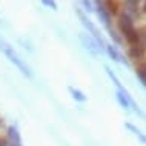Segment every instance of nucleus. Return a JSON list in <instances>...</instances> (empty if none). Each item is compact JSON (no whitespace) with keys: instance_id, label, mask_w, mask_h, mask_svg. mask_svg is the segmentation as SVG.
I'll list each match as a JSON object with an SVG mask.
<instances>
[{"instance_id":"obj_1","label":"nucleus","mask_w":146,"mask_h":146,"mask_svg":"<svg viewBox=\"0 0 146 146\" xmlns=\"http://www.w3.org/2000/svg\"><path fill=\"white\" fill-rule=\"evenodd\" d=\"M0 52H2L11 63H13L15 68H17L23 74V76L33 77V71H31V68L28 66V63H26L20 56H19V52L14 49V46L11 45V43H8L5 38L2 37V35H0Z\"/></svg>"},{"instance_id":"obj_2","label":"nucleus","mask_w":146,"mask_h":146,"mask_svg":"<svg viewBox=\"0 0 146 146\" xmlns=\"http://www.w3.org/2000/svg\"><path fill=\"white\" fill-rule=\"evenodd\" d=\"M118 29H120V33L125 35L126 42L131 46H135L140 43V34H139V31L135 29V26H134L132 17L129 14L123 13L118 17Z\"/></svg>"},{"instance_id":"obj_3","label":"nucleus","mask_w":146,"mask_h":146,"mask_svg":"<svg viewBox=\"0 0 146 146\" xmlns=\"http://www.w3.org/2000/svg\"><path fill=\"white\" fill-rule=\"evenodd\" d=\"M97 8H94V11H97V15H98V19L102 20V23L105 25V28L108 29V33L109 35L114 38L115 42H120V38L115 35V33H114V29L111 28V20H112V15L109 14V11L106 9V6H105V2H97L96 3Z\"/></svg>"},{"instance_id":"obj_4","label":"nucleus","mask_w":146,"mask_h":146,"mask_svg":"<svg viewBox=\"0 0 146 146\" xmlns=\"http://www.w3.org/2000/svg\"><path fill=\"white\" fill-rule=\"evenodd\" d=\"M77 15H78V19L82 20V23H83V26H85V28L89 31L91 34H92V38H94V40H96V42L98 43V46H100V48L103 49L106 43H105V40H103V35H102V33L98 31V28H97L96 25H94L92 22L89 20L88 17H86V15H85L83 13H82L80 9H77Z\"/></svg>"},{"instance_id":"obj_5","label":"nucleus","mask_w":146,"mask_h":146,"mask_svg":"<svg viewBox=\"0 0 146 146\" xmlns=\"http://www.w3.org/2000/svg\"><path fill=\"white\" fill-rule=\"evenodd\" d=\"M78 37H80L82 43L85 45V48H86V49H89L92 54H100L102 51H103V49L100 48V46H98V43H97L96 40H94L92 37H89L88 34H85V33H80V34H78Z\"/></svg>"},{"instance_id":"obj_6","label":"nucleus","mask_w":146,"mask_h":146,"mask_svg":"<svg viewBox=\"0 0 146 146\" xmlns=\"http://www.w3.org/2000/svg\"><path fill=\"white\" fill-rule=\"evenodd\" d=\"M8 146H22L20 132H19V129L15 126L8 128Z\"/></svg>"},{"instance_id":"obj_7","label":"nucleus","mask_w":146,"mask_h":146,"mask_svg":"<svg viewBox=\"0 0 146 146\" xmlns=\"http://www.w3.org/2000/svg\"><path fill=\"white\" fill-rule=\"evenodd\" d=\"M145 52H146V46L139 43V45H135V46H131V49H129V57L134 58V60H140V58L145 56Z\"/></svg>"},{"instance_id":"obj_8","label":"nucleus","mask_w":146,"mask_h":146,"mask_svg":"<svg viewBox=\"0 0 146 146\" xmlns=\"http://www.w3.org/2000/svg\"><path fill=\"white\" fill-rule=\"evenodd\" d=\"M105 49H106V52L109 54V57H111L112 60L120 62V63H125V65H126V58L121 56L120 52H118L115 46H112V45H105Z\"/></svg>"},{"instance_id":"obj_9","label":"nucleus","mask_w":146,"mask_h":146,"mask_svg":"<svg viewBox=\"0 0 146 146\" xmlns=\"http://www.w3.org/2000/svg\"><path fill=\"white\" fill-rule=\"evenodd\" d=\"M69 92L72 94L74 100H77V102H86V96L82 92V91H78L76 88H69Z\"/></svg>"},{"instance_id":"obj_10","label":"nucleus","mask_w":146,"mask_h":146,"mask_svg":"<svg viewBox=\"0 0 146 146\" xmlns=\"http://www.w3.org/2000/svg\"><path fill=\"white\" fill-rule=\"evenodd\" d=\"M137 76H139V78L143 82V85L146 86V62L141 63L139 68H137Z\"/></svg>"},{"instance_id":"obj_11","label":"nucleus","mask_w":146,"mask_h":146,"mask_svg":"<svg viewBox=\"0 0 146 146\" xmlns=\"http://www.w3.org/2000/svg\"><path fill=\"white\" fill-rule=\"evenodd\" d=\"M126 128H128V129H131V131H132L134 134H135V135L139 137V139H140L141 141H143V143H146V137L143 135V134H141V131H140L139 128H135V126L131 125V123H126Z\"/></svg>"},{"instance_id":"obj_12","label":"nucleus","mask_w":146,"mask_h":146,"mask_svg":"<svg viewBox=\"0 0 146 146\" xmlns=\"http://www.w3.org/2000/svg\"><path fill=\"white\" fill-rule=\"evenodd\" d=\"M125 6L126 8H131L129 11H126V14H128V13H137V11H139V9H137V8H139V3H137V2H125Z\"/></svg>"},{"instance_id":"obj_13","label":"nucleus","mask_w":146,"mask_h":146,"mask_svg":"<svg viewBox=\"0 0 146 146\" xmlns=\"http://www.w3.org/2000/svg\"><path fill=\"white\" fill-rule=\"evenodd\" d=\"M42 3H43V5H45V6H49V8H52L54 11L57 9V3L54 2V0H43Z\"/></svg>"},{"instance_id":"obj_14","label":"nucleus","mask_w":146,"mask_h":146,"mask_svg":"<svg viewBox=\"0 0 146 146\" xmlns=\"http://www.w3.org/2000/svg\"><path fill=\"white\" fill-rule=\"evenodd\" d=\"M82 5H83L85 8H86V11L88 13H92L94 11V6H92V2H86V0H83V2H80Z\"/></svg>"},{"instance_id":"obj_15","label":"nucleus","mask_w":146,"mask_h":146,"mask_svg":"<svg viewBox=\"0 0 146 146\" xmlns=\"http://www.w3.org/2000/svg\"><path fill=\"white\" fill-rule=\"evenodd\" d=\"M143 11L146 13V2H143Z\"/></svg>"},{"instance_id":"obj_16","label":"nucleus","mask_w":146,"mask_h":146,"mask_svg":"<svg viewBox=\"0 0 146 146\" xmlns=\"http://www.w3.org/2000/svg\"><path fill=\"white\" fill-rule=\"evenodd\" d=\"M145 37H146V35H145Z\"/></svg>"}]
</instances>
